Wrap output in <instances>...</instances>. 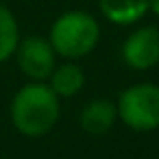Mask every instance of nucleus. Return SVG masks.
Wrapping results in <instances>:
<instances>
[{"label":"nucleus","instance_id":"1","mask_svg":"<svg viewBox=\"0 0 159 159\" xmlns=\"http://www.w3.org/2000/svg\"><path fill=\"white\" fill-rule=\"evenodd\" d=\"M61 116L59 96L46 81H31L22 85L11 100V122L26 137L48 135Z\"/></svg>","mask_w":159,"mask_h":159},{"label":"nucleus","instance_id":"2","mask_svg":"<svg viewBox=\"0 0 159 159\" xmlns=\"http://www.w3.org/2000/svg\"><path fill=\"white\" fill-rule=\"evenodd\" d=\"M55 52L63 59H81L89 55L100 39V26L96 18L87 11H66L61 13L48 33Z\"/></svg>","mask_w":159,"mask_h":159},{"label":"nucleus","instance_id":"3","mask_svg":"<svg viewBox=\"0 0 159 159\" xmlns=\"http://www.w3.org/2000/svg\"><path fill=\"white\" fill-rule=\"evenodd\" d=\"M118 118L133 131H155L159 129V85L137 83L126 87L118 102Z\"/></svg>","mask_w":159,"mask_h":159},{"label":"nucleus","instance_id":"4","mask_svg":"<svg viewBox=\"0 0 159 159\" xmlns=\"http://www.w3.org/2000/svg\"><path fill=\"white\" fill-rule=\"evenodd\" d=\"M16 59L22 74L29 76L31 81H48V76L57 66V52L50 39L42 35H29L20 39L16 48Z\"/></svg>","mask_w":159,"mask_h":159},{"label":"nucleus","instance_id":"5","mask_svg":"<svg viewBox=\"0 0 159 159\" xmlns=\"http://www.w3.org/2000/svg\"><path fill=\"white\" fill-rule=\"evenodd\" d=\"M122 59L133 70H150L159 63V29L139 26L122 44Z\"/></svg>","mask_w":159,"mask_h":159},{"label":"nucleus","instance_id":"6","mask_svg":"<svg viewBox=\"0 0 159 159\" xmlns=\"http://www.w3.org/2000/svg\"><path fill=\"white\" fill-rule=\"evenodd\" d=\"M118 120V107L116 102L107 98L89 100L81 111V129L89 135H105L113 129Z\"/></svg>","mask_w":159,"mask_h":159},{"label":"nucleus","instance_id":"7","mask_svg":"<svg viewBox=\"0 0 159 159\" xmlns=\"http://www.w3.org/2000/svg\"><path fill=\"white\" fill-rule=\"evenodd\" d=\"M100 13L118 26L135 24L148 13V0H98Z\"/></svg>","mask_w":159,"mask_h":159},{"label":"nucleus","instance_id":"8","mask_svg":"<svg viewBox=\"0 0 159 159\" xmlns=\"http://www.w3.org/2000/svg\"><path fill=\"white\" fill-rule=\"evenodd\" d=\"M48 85L59 98H72L85 87V72L79 63L66 61L61 66H55L52 74L48 76Z\"/></svg>","mask_w":159,"mask_h":159},{"label":"nucleus","instance_id":"9","mask_svg":"<svg viewBox=\"0 0 159 159\" xmlns=\"http://www.w3.org/2000/svg\"><path fill=\"white\" fill-rule=\"evenodd\" d=\"M20 44V29L16 16L0 2V63H5L16 55V48Z\"/></svg>","mask_w":159,"mask_h":159},{"label":"nucleus","instance_id":"10","mask_svg":"<svg viewBox=\"0 0 159 159\" xmlns=\"http://www.w3.org/2000/svg\"><path fill=\"white\" fill-rule=\"evenodd\" d=\"M148 11L159 18V0H148Z\"/></svg>","mask_w":159,"mask_h":159},{"label":"nucleus","instance_id":"11","mask_svg":"<svg viewBox=\"0 0 159 159\" xmlns=\"http://www.w3.org/2000/svg\"><path fill=\"white\" fill-rule=\"evenodd\" d=\"M0 2H5V0H0Z\"/></svg>","mask_w":159,"mask_h":159},{"label":"nucleus","instance_id":"12","mask_svg":"<svg viewBox=\"0 0 159 159\" xmlns=\"http://www.w3.org/2000/svg\"><path fill=\"white\" fill-rule=\"evenodd\" d=\"M155 159H159V157H155Z\"/></svg>","mask_w":159,"mask_h":159}]
</instances>
